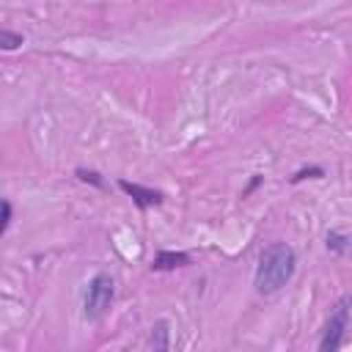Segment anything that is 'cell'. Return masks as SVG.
Returning <instances> with one entry per match:
<instances>
[{"instance_id":"6da1fadb","label":"cell","mask_w":352,"mask_h":352,"mask_svg":"<svg viewBox=\"0 0 352 352\" xmlns=\"http://www.w3.org/2000/svg\"><path fill=\"white\" fill-rule=\"evenodd\" d=\"M294 270H297L294 248L286 242H275V245L261 250L258 264H256V275H253V286L258 294H275L292 280Z\"/></svg>"},{"instance_id":"7a4b0ae2","label":"cell","mask_w":352,"mask_h":352,"mask_svg":"<svg viewBox=\"0 0 352 352\" xmlns=\"http://www.w3.org/2000/svg\"><path fill=\"white\" fill-rule=\"evenodd\" d=\"M113 300H116V280L107 272H96L88 280V289H85V297H82V314H85V319L104 316L107 308L113 305Z\"/></svg>"},{"instance_id":"3957f363","label":"cell","mask_w":352,"mask_h":352,"mask_svg":"<svg viewBox=\"0 0 352 352\" xmlns=\"http://www.w3.org/2000/svg\"><path fill=\"white\" fill-rule=\"evenodd\" d=\"M349 314H352V300H349V297H341V300L336 302V308H333L327 324H324V336H322V341H319V349H322V352H336V349H341L344 333H346V327H349Z\"/></svg>"},{"instance_id":"277c9868","label":"cell","mask_w":352,"mask_h":352,"mask_svg":"<svg viewBox=\"0 0 352 352\" xmlns=\"http://www.w3.org/2000/svg\"><path fill=\"white\" fill-rule=\"evenodd\" d=\"M118 187L132 198V204H135L140 212H146V209H151V206H162V201H165V195H162L160 190L143 187V184H135V182H126V179H118Z\"/></svg>"},{"instance_id":"5b68a950","label":"cell","mask_w":352,"mask_h":352,"mask_svg":"<svg viewBox=\"0 0 352 352\" xmlns=\"http://www.w3.org/2000/svg\"><path fill=\"white\" fill-rule=\"evenodd\" d=\"M187 264H190V253H184V250H160L151 261V272H165V270L187 267Z\"/></svg>"},{"instance_id":"8992f818","label":"cell","mask_w":352,"mask_h":352,"mask_svg":"<svg viewBox=\"0 0 352 352\" xmlns=\"http://www.w3.org/2000/svg\"><path fill=\"white\" fill-rule=\"evenodd\" d=\"M148 346L157 349V352H165L170 346V324L165 319H157L151 324V333H148Z\"/></svg>"},{"instance_id":"52a82bcc","label":"cell","mask_w":352,"mask_h":352,"mask_svg":"<svg viewBox=\"0 0 352 352\" xmlns=\"http://www.w3.org/2000/svg\"><path fill=\"white\" fill-rule=\"evenodd\" d=\"M324 245H327V250L330 253H336V256H344L349 248H352V236L349 234H344V231H327V236H324Z\"/></svg>"},{"instance_id":"ba28073f","label":"cell","mask_w":352,"mask_h":352,"mask_svg":"<svg viewBox=\"0 0 352 352\" xmlns=\"http://www.w3.org/2000/svg\"><path fill=\"white\" fill-rule=\"evenodd\" d=\"M322 176H324V168H322V165H308V168L294 170V173L289 176V184H300V182H305V179H322Z\"/></svg>"},{"instance_id":"9c48e42d","label":"cell","mask_w":352,"mask_h":352,"mask_svg":"<svg viewBox=\"0 0 352 352\" xmlns=\"http://www.w3.org/2000/svg\"><path fill=\"white\" fill-rule=\"evenodd\" d=\"M22 44H25V36H22V33H14V30H8V28H3V30H0V47H3L6 52L19 50Z\"/></svg>"},{"instance_id":"30bf717a","label":"cell","mask_w":352,"mask_h":352,"mask_svg":"<svg viewBox=\"0 0 352 352\" xmlns=\"http://www.w3.org/2000/svg\"><path fill=\"white\" fill-rule=\"evenodd\" d=\"M74 176H77L82 184H91V187H96V190H104V179H102V173H99V170L77 168V170H74Z\"/></svg>"},{"instance_id":"8fae6325","label":"cell","mask_w":352,"mask_h":352,"mask_svg":"<svg viewBox=\"0 0 352 352\" xmlns=\"http://www.w3.org/2000/svg\"><path fill=\"white\" fill-rule=\"evenodd\" d=\"M11 220H14V206H11V201H8V198H3V223H0V234H6V231H8Z\"/></svg>"},{"instance_id":"7c38bea8","label":"cell","mask_w":352,"mask_h":352,"mask_svg":"<svg viewBox=\"0 0 352 352\" xmlns=\"http://www.w3.org/2000/svg\"><path fill=\"white\" fill-rule=\"evenodd\" d=\"M261 182H264V176H253V179L248 182V187L242 190V198H248V195H250V192H253V190H256V187H258Z\"/></svg>"}]
</instances>
